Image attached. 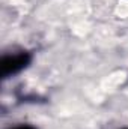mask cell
Listing matches in <instances>:
<instances>
[{
	"instance_id": "cell-2",
	"label": "cell",
	"mask_w": 128,
	"mask_h": 129,
	"mask_svg": "<svg viewBox=\"0 0 128 129\" xmlns=\"http://www.w3.org/2000/svg\"><path fill=\"white\" fill-rule=\"evenodd\" d=\"M9 129H38L32 126V125H18V126H14V128H9Z\"/></svg>"
},
{
	"instance_id": "cell-3",
	"label": "cell",
	"mask_w": 128,
	"mask_h": 129,
	"mask_svg": "<svg viewBox=\"0 0 128 129\" xmlns=\"http://www.w3.org/2000/svg\"><path fill=\"white\" fill-rule=\"evenodd\" d=\"M124 129H128V128H124Z\"/></svg>"
},
{
	"instance_id": "cell-1",
	"label": "cell",
	"mask_w": 128,
	"mask_h": 129,
	"mask_svg": "<svg viewBox=\"0 0 128 129\" xmlns=\"http://www.w3.org/2000/svg\"><path fill=\"white\" fill-rule=\"evenodd\" d=\"M33 56L29 51H18L14 54H5L2 57L0 62V74L2 78H9L14 77L17 74H20L21 71H24L29 64L32 63Z\"/></svg>"
}]
</instances>
